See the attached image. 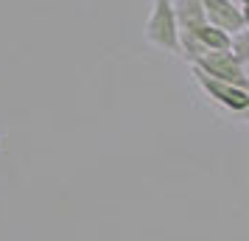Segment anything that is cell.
<instances>
[{"instance_id": "cell-1", "label": "cell", "mask_w": 249, "mask_h": 241, "mask_svg": "<svg viewBox=\"0 0 249 241\" xmlns=\"http://www.w3.org/2000/svg\"><path fill=\"white\" fill-rule=\"evenodd\" d=\"M146 39L151 45L171 51V54H182L179 48V25H177V14H174V3L171 0H154L151 17L146 23Z\"/></svg>"}, {"instance_id": "cell-2", "label": "cell", "mask_w": 249, "mask_h": 241, "mask_svg": "<svg viewBox=\"0 0 249 241\" xmlns=\"http://www.w3.org/2000/svg\"><path fill=\"white\" fill-rule=\"evenodd\" d=\"M196 79H199V84H202L204 90L210 93V98H215L218 104H224V107L235 110V112H247L249 110V95L241 90V87L227 84V81H218V79H210V76L202 73L199 68H196Z\"/></svg>"}, {"instance_id": "cell-3", "label": "cell", "mask_w": 249, "mask_h": 241, "mask_svg": "<svg viewBox=\"0 0 249 241\" xmlns=\"http://www.w3.org/2000/svg\"><path fill=\"white\" fill-rule=\"evenodd\" d=\"M174 14H177L179 31H196L199 25L207 23L202 0H177V3H174Z\"/></svg>"}]
</instances>
